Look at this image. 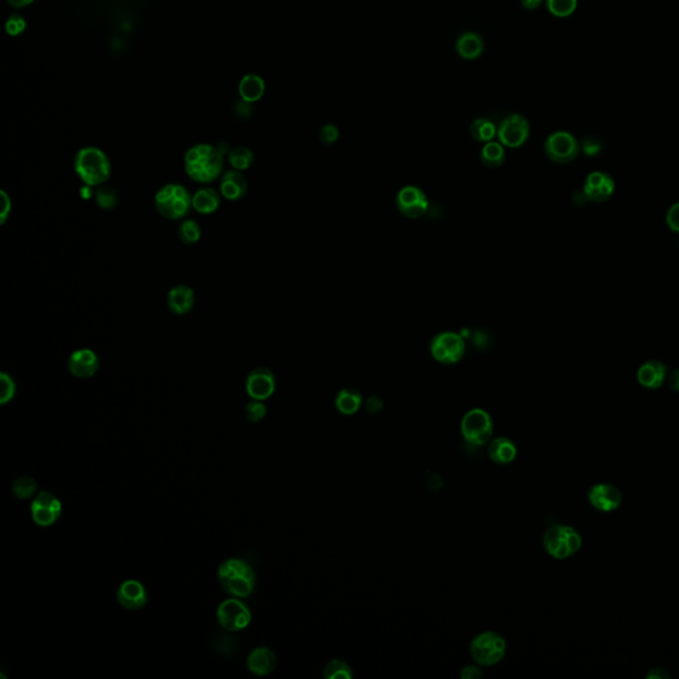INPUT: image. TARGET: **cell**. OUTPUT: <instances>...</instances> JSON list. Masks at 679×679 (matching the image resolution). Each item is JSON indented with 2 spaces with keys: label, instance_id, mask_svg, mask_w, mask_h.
I'll use <instances>...</instances> for the list:
<instances>
[{
  "label": "cell",
  "instance_id": "23",
  "mask_svg": "<svg viewBox=\"0 0 679 679\" xmlns=\"http://www.w3.org/2000/svg\"><path fill=\"white\" fill-rule=\"evenodd\" d=\"M487 454L489 460L496 465H509L518 455V447L507 437H498L489 440Z\"/></svg>",
  "mask_w": 679,
  "mask_h": 679
},
{
  "label": "cell",
  "instance_id": "10",
  "mask_svg": "<svg viewBox=\"0 0 679 679\" xmlns=\"http://www.w3.org/2000/svg\"><path fill=\"white\" fill-rule=\"evenodd\" d=\"M530 122L519 113L509 114L498 126V138L504 148L516 149L530 138Z\"/></svg>",
  "mask_w": 679,
  "mask_h": 679
},
{
  "label": "cell",
  "instance_id": "30",
  "mask_svg": "<svg viewBox=\"0 0 679 679\" xmlns=\"http://www.w3.org/2000/svg\"><path fill=\"white\" fill-rule=\"evenodd\" d=\"M227 156H229L231 166L239 171L250 169L255 162L254 151L246 146H238L235 149L230 150Z\"/></svg>",
  "mask_w": 679,
  "mask_h": 679
},
{
  "label": "cell",
  "instance_id": "7",
  "mask_svg": "<svg viewBox=\"0 0 679 679\" xmlns=\"http://www.w3.org/2000/svg\"><path fill=\"white\" fill-rule=\"evenodd\" d=\"M507 642L496 631H483L471 641L469 654L479 666H494L504 658Z\"/></svg>",
  "mask_w": 679,
  "mask_h": 679
},
{
  "label": "cell",
  "instance_id": "47",
  "mask_svg": "<svg viewBox=\"0 0 679 679\" xmlns=\"http://www.w3.org/2000/svg\"><path fill=\"white\" fill-rule=\"evenodd\" d=\"M648 677H649V678H654V677H658V678H666V677H669V674H668V673H665L663 669H653L651 670V673L648 674Z\"/></svg>",
  "mask_w": 679,
  "mask_h": 679
},
{
  "label": "cell",
  "instance_id": "35",
  "mask_svg": "<svg viewBox=\"0 0 679 679\" xmlns=\"http://www.w3.org/2000/svg\"><path fill=\"white\" fill-rule=\"evenodd\" d=\"M94 198H96V202L97 205L100 206L102 210H112L117 206L119 203V195H117V191L114 189H112L109 186H101L99 188L96 192H94Z\"/></svg>",
  "mask_w": 679,
  "mask_h": 679
},
{
  "label": "cell",
  "instance_id": "22",
  "mask_svg": "<svg viewBox=\"0 0 679 679\" xmlns=\"http://www.w3.org/2000/svg\"><path fill=\"white\" fill-rule=\"evenodd\" d=\"M668 377V368L665 364L661 361H648L641 368L637 373L639 382L648 389H658L662 386V384L666 381Z\"/></svg>",
  "mask_w": 679,
  "mask_h": 679
},
{
  "label": "cell",
  "instance_id": "4",
  "mask_svg": "<svg viewBox=\"0 0 679 679\" xmlns=\"http://www.w3.org/2000/svg\"><path fill=\"white\" fill-rule=\"evenodd\" d=\"M154 205L163 218L178 220L189 214L192 207V197L185 186L169 183L156 194Z\"/></svg>",
  "mask_w": 679,
  "mask_h": 679
},
{
  "label": "cell",
  "instance_id": "18",
  "mask_svg": "<svg viewBox=\"0 0 679 679\" xmlns=\"http://www.w3.org/2000/svg\"><path fill=\"white\" fill-rule=\"evenodd\" d=\"M590 504L602 512L616 511L621 506L622 495L619 489L608 483H599L590 489L588 494Z\"/></svg>",
  "mask_w": 679,
  "mask_h": 679
},
{
  "label": "cell",
  "instance_id": "6",
  "mask_svg": "<svg viewBox=\"0 0 679 679\" xmlns=\"http://www.w3.org/2000/svg\"><path fill=\"white\" fill-rule=\"evenodd\" d=\"M543 545L552 558L563 560L579 552L582 545V539L573 527L556 524L545 531L543 536Z\"/></svg>",
  "mask_w": 679,
  "mask_h": 679
},
{
  "label": "cell",
  "instance_id": "42",
  "mask_svg": "<svg viewBox=\"0 0 679 679\" xmlns=\"http://www.w3.org/2000/svg\"><path fill=\"white\" fill-rule=\"evenodd\" d=\"M483 677V671L478 666H466L460 671V678L462 679H478Z\"/></svg>",
  "mask_w": 679,
  "mask_h": 679
},
{
  "label": "cell",
  "instance_id": "41",
  "mask_svg": "<svg viewBox=\"0 0 679 679\" xmlns=\"http://www.w3.org/2000/svg\"><path fill=\"white\" fill-rule=\"evenodd\" d=\"M666 223L670 230L679 232V202L670 207L666 215Z\"/></svg>",
  "mask_w": 679,
  "mask_h": 679
},
{
  "label": "cell",
  "instance_id": "28",
  "mask_svg": "<svg viewBox=\"0 0 679 679\" xmlns=\"http://www.w3.org/2000/svg\"><path fill=\"white\" fill-rule=\"evenodd\" d=\"M480 161L483 162L484 166L491 169L500 168L506 161L504 146L496 141H489L487 143H484L480 150Z\"/></svg>",
  "mask_w": 679,
  "mask_h": 679
},
{
  "label": "cell",
  "instance_id": "36",
  "mask_svg": "<svg viewBox=\"0 0 679 679\" xmlns=\"http://www.w3.org/2000/svg\"><path fill=\"white\" fill-rule=\"evenodd\" d=\"M16 393V384L10 374L0 373V403L7 405L13 400Z\"/></svg>",
  "mask_w": 679,
  "mask_h": 679
},
{
  "label": "cell",
  "instance_id": "43",
  "mask_svg": "<svg viewBox=\"0 0 679 679\" xmlns=\"http://www.w3.org/2000/svg\"><path fill=\"white\" fill-rule=\"evenodd\" d=\"M365 409L369 411L370 414H377L381 409H382V401L376 397V396H371L368 400H366V403H365Z\"/></svg>",
  "mask_w": 679,
  "mask_h": 679
},
{
  "label": "cell",
  "instance_id": "33",
  "mask_svg": "<svg viewBox=\"0 0 679 679\" xmlns=\"http://www.w3.org/2000/svg\"><path fill=\"white\" fill-rule=\"evenodd\" d=\"M178 237L185 244H195L200 240L202 229L195 220H183L178 229Z\"/></svg>",
  "mask_w": 679,
  "mask_h": 679
},
{
  "label": "cell",
  "instance_id": "38",
  "mask_svg": "<svg viewBox=\"0 0 679 679\" xmlns=\"http://www.w3.org/2000/svg\"><path fill=\"white\" fill-rule=\"evenodd\" d=\"M26 30V21L21 15H12L6 23V31L11 36H18Z\"/></svg>",
  "mask_w": 679,
  "mask_h": 679
},
{
  "label": "cell",
  "instance_id": "16",
  "mask_svg": "<svg viewBox=\"0 0 679 679\" xmlns=\"http://www.w3.org/2000/svg\"><path fill=\"white\" fill-rule=\"evenodd\" d=\"M70 374L77 379H90L100 369V360L92 349H79L70 354L68 360Z\"/></svg>",
  "mask_w": 679,
  "mask_h": 679
},
{
  "label": "cell",
  "instance_id": "48",
  "mask_svg": "<svg viewBox=\"0 0 679 679\" xmlns=\"http://www.w3.org/2000/svg\"><path fill=\"white\" fill-rule=\"evenodd\" d=\"M33 0H9L12 7H16V9H21V7H26L31 4Z\"/></svg>",
  "mask_w": 679,
  "mask_h": 679
},
{
  "label": "cell",
  "instance_id": "32",
  "mask_svg": "<svg viewBox=\"0 0 679 679\" xmlns=\"http://www.w3.org/2000/svg\"><path fill=\"white\" fill-rule=\"evenodd\" d=\"M38 483L31 477H21L12 484V494L19 500H27L38 492Z\"/></svg>",
  "mask_w": 679,
  "mask_h": 679
},
{
  "label": "cell",
  "instance_id": "24",
  "mask_svg": "<svg viewBox=\"0 0 679 679\" xmlns=\"http://www.w3.org/2000/svg\"><path fill=\"white\" fill-rule=\"evenodd\" d=\"M455 50L462 59L475 60L482 56L484 50V41L479 33L467 31L458 38L455 43Z\"/></svg>",
  "mask_w": 679,
  "mask_h": 679
},
{
  "label": "cell",
  "instance_id": "9",
  "mask_svg": "<svg viewBox=\"0 0 679 679\" xmlns=\"http://www.w3.org/2000/svg\"><path fill=\"white\" fill-rule=\"evenodd\" d=\"M217 617L220 626L227 631L244 630L251 622V610L241 599L231 597L218 607Z\"/></svg>",
  "mask_w": 679,
  "mask_h": 679
},
{
  "label": "cell",
  "instance_id": "26",
  "mask_svg": "<svg viewBox=\"0 0 679 679\" xmlns=\"http://www.w3.org/2000/svg\"><path fill=\"white\" fill-rule=\"evenodd\" d=\"M364 403L362 394L357 389L344 388L340 390L335 398L336 409L344 415H353L361 409Z\"/></svg>",
  "mask_w": 679,
  "mask_h": 679
},
{
  "label": "cell",
  "instance_id": "20",
  "mask_svg": "<svg viewBox=\"0 0 679 679\" xmlns=\"http://www.w3.org/2000/svg\"><path fill=\"white\" fill-rule=\"evenodd\" d=\"M249 182L239 170L227 171L220 180V194L227 200H240L246 197Z\"/></svg>",
  "mask_w": 679,
  "mask_h": 679
},
{
  "label": "cell",
  "instance_id": "3",
  "mask_svg": "<svg viewBox=\"0 0 679 679\" xmlns=\"http://www.w3.org/2000/svg\"><path fill=\"white\" fill-rule=\"evenodd\" d=\"M75 170L87 186H101L109 180L110 161L101 149L82 148L75 157Z\"/></svg>",
  "mask_w": 679,
  "mask_h": 679
},
{
  "label": "cell",
  "instance_id": "46",
  "mask_svg": "<svg viewBox=\"0 0 679 679\" xmlns=\"http://www.w3.org/2000/svg\"><path fill=\"white\" fill-rule=\"evenodd\" d=\"M543 1L544 0H520L521 6L528 11L538 10L540 6L543 4Z\"/></svg>",
  "mask_w": 679,
  "mask_h": 679
},
{
  "label": "cell",
  "instance_id": "5",
  "mask_svg": "<svg viewBox=\"0 0 679 679\" xmlns=\"http://www.w3.org/2000/svg\"><path fill=\"white\" fill-rule=\"evenodd\" d=\"M460 433L465 443L471 449H480L489 445L494 434V420L484 409H471L460 420Z\"/></svg>",
  "mask_w": 679,
  "mask_h": 679
},
{
  "label": "cell",
  "instance_id": "25",
  "mask_svg": "<svg viewBox=\"0 0 679 679\" xmlns=\"http://www.w3.org/2000/svg\"><path fill=\"white\" fill-rule=\"evenodd\" d=\"M220 197L218 191L212 188H202L192 195V209L203 214L209 215L219 209Z\"/></svg>",
  "mask_w": 679,
  "mask_h": 679
},
{
  "label": "cell",
  "instance_id": "45",
  "mask_svg": "<svg viewBox=\"0 0 679 679\" xmlns=\"http://www.w3.org/2000/svg\"><path fill=\"white\" fill-rule=\"evenodd\" d=\"M666 380H668V384H669L670 389L679 391V370L671 371L670 374H668Z\"/></svg>",
  "mask_w": 679,
  "mask_h": 679
},
{
  "label": "cell",
  "instance_id": "40",
  "mask_svg": "<svg viewBox=\"0 0 679 679\" xmlns=\"http://www.w3.org/2000/svg\"><path fill=\"white\" fill-rule=\"evenodd\" d=\"M580 148L582 149V151H584L587 156L593 157V156H597V154H599L602 146H601V142H599L597 138H594V137H585Z\"/></svg>",
  "mask_w": 679,
  "mask_h": 679
},
{
  "label": "cell",
  "instance_id": "19",
  "mask_svg": "<svg viewBox=\"0 0 679 679\" xmlns=\"http://www.w3.org/2000/svg\"><path fill=\"white\" fill-rule=\"evenodd\" d=\"M278 665L276 654L266 646L255 648L247 657V669L250 670L254 675L266 677L273 673Z\"/></svg>",
  "mask_w": 679,
  "mask_h": 679
},
{
  "label": "cell",
  "instance_id": "13",
  "mask_svg": "<svg viewBox=\"0 0 679 679\" xmlns=\"http://www.w3.org/2000/svg\"><path fill=\"white\" fill-rule=\"evenodd\" d=\"M397 207L409 219H418L429 209L426 194L417 186H403L397 194Z\"/></svg>",
  "mask_w": 679,
  "mask_h": 679
},
{
  "label": "cell",
  "instance_id": "31",
  "mask_svg": "<svg viewBox=\"0 0 679 679\" xmlns=\"http://www.w3.org/2000/svg\"><path fill=\"white\" fill-rule=\"evenodd\" d=\"M322 677L325 679H352L353 671L347 662L341 659H332L325 665Z\"/></svg>",
  "mask_w": 679,
  "mask_h": 679
},
{
  "label": "cell",
  "instance_id": "17",
  "mask_svg": "<svg viewBox=\"0 0 679 679\" xmlns=\"http://www.w3.org/2000/svg\"><path fill=\"white\" fill-rule=\"evenodd\" d=\"M614 180L609 174L602 171H593L584 183V195L592 202H604L609 200L614 192Z\"/></svg>",
  "mask_w": 679,
  "mask_h": 679
},
{
  "label": "cell",
  "instance_id": "37",
  "mask_svg": "<svg viewBox=\"0 0 679 679\" xmlns=\"http://www.w3.org/2000/svg\"><path fill=\"white\" fill-rule=\"evenodd\" d=\"M244 415L252 423L260 422L267 415V406L263 403V401L252 400L246 405Z\"/></svg>",
  "mask_w": 679,
  "mask_h": 679
},
{
  "label": "cell",
  "instance_id": "21",
  "mask_svg": "<svg viewBox=\"0 0 679 679\" xmlns=\"http://www.w3.org/2000/svg\"><path fill=\"white\" fill-rule=\"evenodd\" d=\"M195 305V293L189 286L180 284L170 290L168 307L174 315H188Z\"/></svg>",
  "mask_w": 679,
  "mask_h": 679
},
{
  "label": "cell",
  "instance_id": "1",
  "mask_svg": "<svg viewBox=\"0 0 679 679\" xmlns=\"http://www.w3.org/2000/svg\"><path fill=\"white\" fill-rule=\"evenodd\" d=\"M229 151L227 143H219L218 146L207 143L195 145L185 156V170L191 180L198 183H210L219 178L224 166V156Z\"/></svg>",
  "mask_w": 679,
  "mask_h": 679
},
{
  "label": "cell",
  "instance_id": "8",
  "mask_svg": "<svg viewBox=\"0 0 679 679\" xmlns=\"http://www.w3.org/2000/svg\"><path fill=\"white\" fill-rule=\"evenodd\" d=\"M466 344L455 332H440L430 342V353L434 360L443 365H452L463 359Z\"/></svg>",
  "mask_w": 679,
  "mask_h": 679
},
{
  "label": "cell",
  "instance_id": "34",
  "mask_svg": "<svg viewBox=\"0 0 679 679\" xmlns=\"http://www.w3.org/2000/svg\"><path fill=\"white\" fill-rule=\"evenodd\" d=\"M545 4L556 18H568L577 9V0H545Z\"/></svg>",
  "mask_w": 679,
  "mask_h": 679
},
{
  "label": "cell",
  "instance_id": "14",
  "mask_svg": "<svg viewBox=\"0 0 679 679\" xmlns=\"http://www.w3.org/2000/svg\"><path fill=\"white\" fill-rule=\"evenodd\" d=\"M276 389V377L272 370L259 366L251 370L246 379V390L252 400L266 401Z\"/></svg>",
  "mask_w": 679,
  "mask_h": 679
},
{
  "label": "cell",
  "instance_id": "12",
  "mask_svg": "<svg viewBox=\"0 0 679 679\" xmlns=\"http://www.w3.org/2000/svg\"><path fill=\"white\" fill-rule=\"evenodd\" d=\"M63 504L56 495L48 491L40 492L31 504L32 520L40 527H50L61 516Z\"/></svg>",
  "mask_w": 679,
  "mask_h": 679
},
{
  "label": "cell",
  "instance_id": "2",
  "mask_svg": "<svg viewBox=\"0 0 679 679\" xmlns=\"http://www.w3.org/2000/svg\"><path fill=\"white\" fill-rule=\"evenodd\" d=\"M220 587L231 597L247 599L255 590L256 577L250 565L240 559H229L218 570Z\"/></svg>",
  "mask_w": 679,
  "mask_h": 679
},
{
  "label": "cell",
  "instance_id": "27",
  "mask_svg": "<svg viewBox=\"0 0 679 679\" xmlns=\"http://www.w3.org/2000/svg\"><path fill=\"white\" fill-rule=\"evenodd\" d=\"M266 84L264 80L258 75H247L244 76L239 84V93L241 99L247 102H255L260 100L264 94Z\"/></svg>",
  "mask_w": 679,
  "mask_h": 679
},
{
  "label": "cell",
  "instance_id": "15",
  "mask_svg": "<svg viewBox=\"0 0 679 679\" xmlns=\"http://www.w3.org/2000/svg\"><path fill=\"white\" fill-rule=\"evenodd\" d=\"M148 590L137 580H126L117 590V601L124 609H142L148 604Z\"/></svg>",
  "mask_w": 679,
  "mask_h": 679
},
{
  "label": "cell",
  "instance_id": "11",
  "mask_svg": "<svg viewBox=\"0 0 679 679\" xmlns=\"http://www.w3.org/2000/svg\"><path fill=\"white\" fill-rule=\"evenodd\" d=\"M580 149L579 141L568 131H555L544 143L545 154L556 163H568L575 160Z\"/></svg>",
  "mask_w": 679,
  "mask_h": 679
},
{
  "label": "cell",
  "instance_id": "39",
  "mask_svg": "<svg viewBox=\"0 0 679 679\" xmlns=\"http://www.w3.org/2000/svg\"><path fill=\"white\" fill-rule=\"evenodd\" d=\"M340 131L337 129V126L332 125V124H327L324 125L321 130H320V140L322 143L325 145H332L335 143L336 141L339 140Z\"/></svg>",
  "mask_w": 679,
  "mask_h": 679
},
{
  "label": "cell",
  "instance_id": "44",
  "mask_svg": "<svg viewBox=\"0 0 679 679\" xmlns=\"http://www.w3.org/2000/svg\"><path fill=\"white\" fill-rule=\"evenodd\" d=\"M0 195H1V203H3V205H1V206H3V207H1V223H4L6 219H7V215L10 214L11 200L10 197H9L4 191H1Z\"/></svg>",
  "mask_w": 679,
  "mask_h": 679
},
{
  "label": "cell",
  "instance_id": "29",
  "mask_svg": "<svg viewBox=\"0 0 679 679\" xmlns=\"http://www.w3.org/2000/svg\"><path fill=\"white\" fill-rule=\"evenodd\" d=\"M469 134L472 140L482 143H487L489 141H494L498 134V128L496 125L489 120V119H477L472 121L469 125Z\"/></svg>",
  "mask_w": 679,
  "mask_h": 679
}]
</instances>
